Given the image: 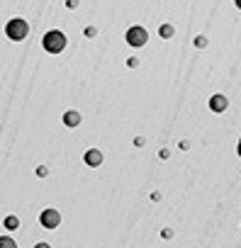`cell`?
Masks as SVG:
<instances>
[{
  "instance_id": "6da1fadb",
  "label": "cell",
  "mask_w": 241,
  "mask_h": 248,
  "mask_svg": "<svg viewBox=\"0 0 241 248\" xmlns=\"http://www.w3.org/2000/svg\"><path fill=\"white\" fill-rule=\"evenodd\" d=\"M66 34L64 32H59V30H51V32H47L44 37H42V46H44V51H49V54H61L64 49H66Z\"/></svg>"
},
{
  "instance_id": "52a82bcc",
  "label": "cell",
  "mask_w": 241,
  "mask_h": 248,
  "mask_svg": "<svg viewBox=\"0 0 241 248\" xmlns=\"http://www.w3.org/2000/svg\"><path fill=\"white\" fill-rule=\"evenodd\" d=\"M64 124L66 127H78L80 124V112H76V109H68V112H64Z\"/></svg>"
},
{
  "instance_id": "4fadbf2b",
  "label": "cell",
  "mask_w": 241,
  "mask_h": 248,
  "mask_svg": "<svg viewBox=\"0 0 241 248\" xmlns=\"http://www.w3.org/2000/svg\"><path fill=\"white\" fill-rule=\"evenodd\" d=\"M34 248H51V246H49V243H44V241H42V243H37V246H34Z\"/></svg>"
},
{
  "instance_id": "8fae6325",
  "label": "cell",
  "mask_w": 241,
  "mask_h": 248,
  "mask_svg": "<svg viewBox=\"0 0 241 248\" xmlns=\"http://www.w3.org/2000/svg\"><path fill=\"white\" fill-rule=\"evenodd\" d=\"M195 46H197V49H205V46H207V37H197V39H195Z\"/></svg>"
},
{
  "instance_id": "8992f818",
  "label": "cell",
  "mask_w": 241,
  "mask_h": 248,
  "mask_svg": "<svg viewBox=\"0 0 241 248\" xmlns=\"http://www.w3.org/2000/svg\"><path fill=\"white\" fill-rule=\"evenodd\" d=\"M226 107H229V100L224 95H212L209 97V109L212 112H224Z\"/></svg>"
},
{
  "instance_id": "9a60e30c",
  "label": "cell",
  "mask_w": 241,
  "mask_h": 248,
  "mask_svg": "<svg viewBox=\"0 0 241 248\" xmlns=\"http://www.w3.org/2000/svg\"><path fill=\"white\" fill-rule=\"evenodd\" d=\"M234 3H236V8H239V10H241V0H234Z\"/></svg>"
},
{
  "instance_id": "7a4b0ae2",
  "label": "cell",
  "mask_w": 241,
  "mask_h": 248,
  "mask_svg": "<svg viewBox=\"0 0 241 248\" xmlns=\"http://www.w3.org/2000/svg\"><path fill=\"white\" fill-rule=\"evenodd\" d=\"M5 34H8V39H13V42H22V39H27V34H30V25H27L22 17H15V20H10V22L5 25Z\"/></svg>"
},
{
  "instance_id": "5b68a950",
  "label": "cell",
  "mask_w": 241,
  "mask_h": 248,
  "mask_svg": "<svg viewBox=\"0 0 241 248\" xmlns=\"http://www.w3.org/2000/svg\"><path fill=\"white\" fill-rule=\"evenodd\" d=\"M83 161H85L90 168H97V166H102L105 156H102V151H97V149H88L85 156H83Z\"/></svg>"
},
{
  "instance_id": "277c9868",
  "label": "cell",
  "mask_w": 241,
  "mask_h": 248,
  "mask_svg": "<svg viewBox=\"0 0 241 248\" xmlns=\"http://www.w3.org/2000/svg\"><path fill=\"white\" fill-rule=\"evenodd\" d=\"M39 224H42L44 229H56V226L61 224L59 209H44V212L39 214Z\"/></svg>"
},
{
  "instance_id": "9c48e42d",
  "label": "cell",
  "mask_w": 241,
  "mask_h": 248,
  "mask_svg": "<svg viewBox=\"0 0 241 248\" xmlns=\"http://www.w3.org/2000/svg\"><path fill=\"white\" fill-rule=\"evenodd\" d=\"M3 224H5V229L15 231V229L20 226V219H17V217H5V221H3Z\"/></svg>"
},
{
  "instance_id": "30bf717a",
  "label": "cell",
  "mask_w": 241,
  "mask_h": 248,
  "mask_svg": "<svg viewBox=\"0 0 241 248\" xmlns=\"http://www.w3.org/2000/svg\"><path fill=\"white\" fill-rule=\"evenodd\" d=\"M0 248H17V243L10 236H0Z\"/></svg>"
},
{
  "instance_id": "3957f363",
  "label": "cell",
  "mask_w": 241,
  "mask_h": 248,
  "mask_svg": "<svg viewBox=\"0 0 241 248\" xmlns=\"http://www.w3.org/2000/svg\"><path fill=\"white\" fill-rule=\"evenodd\" d=\"M125 39H127V44H129V46L142 49V46H146V42H149V32H146V27L134 25V27H129V30H127Z\"/></svg>"
},
{
  "instance_id": "5bb4252c",
  "label": "cell",
  "mask_w": 241,
  "mask_h": 248,
  "mask_svg": "<svg viewBox=\"0 0 241 248\" xmlns=\"http://www.w3.org/2000/svg\"><path fill=\"white\" fill-rule=\"evenodd\" d=\"M236 154H239V156H241V141H239V146H236Z\"/></svg>"
},
{
  "instance_id": "7c38bea8",
  "label": "cell",
  "mask_w": 241,
  "mask_h": 248,
  "mask_svg": "<svg viewBox=\"0 0 241 248\" xmlns=\"http://www.w3.org/2000/svg\"><path fill=\"white\" fill-rule=\"evenodd\" d=\"M134 146H144V137H137L134 139Z\"/></svg>"
},
{
  "instance_id": "ba28073f",
  "label": "cell",
  "mask_w": 241,
  "mask_h": 248,
  "mask_svg": "<svg viewBox=\"0 0 241 248\" xmlns=\"http://www.w3.org/2000/svg\"><path fill=\"white\" fill-rule=\"evenodd\" d=\"M159 34H161L163 39H171V37L176 34V30H173V25H161V27H159Z\"/></svg>"
}]
</instances>
